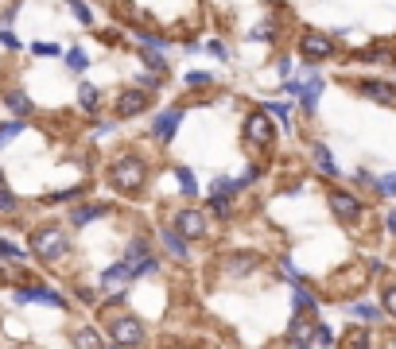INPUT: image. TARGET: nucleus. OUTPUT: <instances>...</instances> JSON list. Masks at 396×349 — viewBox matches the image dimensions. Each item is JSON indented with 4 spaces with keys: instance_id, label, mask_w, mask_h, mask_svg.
<instances>
[{
    "instance_id": "obj_31",
    "label": "nucleus",
    "mask_w": 396,
    "mask_h": 349,
    "mask_svg": "<svg viewBox=\"0 0 396 349\" xmlns=\"http://www.w3.org/2000/svg\"><path fill=\"white\" fill-rule=\"evenodd\" d=\"M210 210L218 217H226L229 214V194H210Z\"/></svg>"
},
{
    "instance_id": "obj_41",
    "label": "nucleus",
    "mask_w": 396,
    "mask_h": 349,
    "mask_svg": "<svg viewBox=\"0 0 396 349\" xmlns=\"http://www.w3.org/2000/svg\"><path fill=\"white\" fill-rule=\"evenodd\" d=\"M206 50H210L214 58H226V47H221V43H206Z\"/></svg>"
},
{
    "instance_id": "obj_19",
    "label": "nucleus",
    "mask_w": 396,
    "mask_h": 349,
    "mask_svg": "<svg viewBox=\"0 0 396 349\" xmlns=\"http://www.w3.org/2000/svg\"><path fill=\"white\" fill-rule=\"evenodd\" d=\"M74 349H102V338H97V330H90V326H86V330H78V334H74Z\"/></svg>"
},
{
    "instance_id": "obj_21",
    "label": "nucleus",
    "mask_w": 396,
    "mask_h": 349,
    "mask_svg": "<svg viewBox=\"0 0 396 349\" xmlns=\"http://www.w3.org/2000/svg\"><path fill=\"white\" fill-rule=\"evenodd\" d=\"M20 132H24V121H20V116H12V121H4V125H0V148H4V144H8V140H16Z\"/></svg>"
},
{
    "instance_id": "obj_27",
    "label": "nucleus",
    "mask_w": 396,
    "mask_h": 349,
    "mask_svg": "<svg viewBox=\"0 0 396 349\" xmlns=\"http://www.w3.org/2000/svg\"><path fill=\"white\" fill-rule=\"evenodd\" d=\"M82 191H86V186H70V191L47 194V198H43V202H47V206H55V202H70V198H78V194H82Z\"/></svg>"
},
{
    "instance_id": "obj_5",
    "label": "nucleus",
    "mask_w": 396,
    "mask_h": 349,
    "mask_svg": "<svg viewBox=\"0 0 396 349\" xmlns=\"http://www.w3.org/2000/svg\"><path fill=\"white\" fill-rule=\"evenodd\" d=\"M148 105H152V93H148V90H125V93H117L113 113H117L121 121H128V116H140Z\"/></svg>"
},
{
    "instance_id": "obj_10",
    "label": "nucleus",
    "mask_w": 396,
    "mask_h": 349,
    "mask_svg": "<svg viewBox=\"0 0 396 349\" xmlns=\"http://www.w3.org/2000/svg\"><path fill=\"white\" fill-rule=\"evenodd\" d=\"M16 303H51V307H67V299L51 287H16Z\"/></svg>"
},
{
    "instance_id": "obj_35",
    "label": "nucleus",
    "mask_w": 396,
    "mask_h": 349,
    "mask_svg": "<svg viewBox=\"0 0 396 349\" xmlns=\"http://www.w3.org/2000/svg\"><path fill=\"white\" fill-rule=\"evenodd\" d=\"M0 47H8V50H20V39L12 35V27H0Z\"/></svg>"
},
{
    "instance_id": "obj_18",
    "label": "nucleus",
    "mask_w": 396,
    "mask_h": 349,
    "mask_svg": "<svg viewBox=\"0 0 396 349\" xmlns=\"http://www.w3.org/2000/svg\"><path fill=\"white\" fill-rule=\"evenodd\" d=\"M311 156H315V167H319V171H322V174H338V167H334V159H330V151H327V148H322V144H315V151H311Z\"/></svg>"
},
{
    "instance_id": "obj_44",
    "label": "nucleus",
    "mask_w": 396,
    "mask_h": 349,
    "mask_svg": "<svg viewBox=\"0 0 396 349\" xmlns=\"http://www.w3.org/2000/svg\"><path fill=\"white\" fill-rule=\"evenodd\" d=\"M388 349H396V334H392V338H388Z\"/></svg>"
},
{
    "instance_id": "obj_6",
    "label": "nucleus",
    "mask_w": 396,
    "mask_h": 349,
    "mask_svg": "<svg viewBox=\"0 0 396 349\" xmlns=\"http://www.w3.org/2000/svg\"><path fill=\"white\" fill-rule=\"evenodd\" d=\"M299 50H303V58H311V62H322V58L334 55V43L322 32H307L303 39H299Z\"/></svg>"
},
{
    "instance_id": "obj_30",
    "label": "nucleus",
    "mask_w": 396,
    "mask_h": 349,
    "mask_svg": "<svg viewBox=\"0 0 396 349\" xmlns=\"http://www.w3.org/2000/svg\"><path fill=\"white\" fill-rule=\"evenodd\" d=\"M354 315H357V318H365V322H377L381 310L373 307V303H354Z\"/></svg>"
},
{
    "instance_id": "obj_34",
    "label": "nucleus",
    "mask_w": 396,
    "mask_h": 349,
    "mask_svg": "<svg viewBox=\"0 0 396 349\" xmlns=\"http://www.w3.org/2000/svg\"><path fill=\"white\" fill-rule=\"evenodd\" d=\"M346 341H350V349H373V345H369V334H362V330H354Z\"/></svg>"
},
{
    "instance_id": "obj_3",
    "label": "nucleus",
    "mask_w": 396,
    "mask_h": 349,
    "mask_svg": "<svg viewBox=\"0 0 396 349\" xmlns=\"http://www.w3.org/2000/svg\"><path fill=\"white\" fill-rule=\"evenodd\" d=\"M109 338L117 341V345H125V349H136L144 341V322L132 318V315H113L109 318Z\"/></svg>"
},
{
    "instance_id": "obj_42",
    "label": "nucleus",
    "mask_w": 396,
    "mask_h": 349,
    "mask_svg": "<svg viewBox=\"0 0 396 349\" xmlns=\"http://www.w3.org/2000/svg\"><path fill=\"white\" fill-rule=\"evenodd\" d=\"M268 35H272V27H268V24H261V27L253 32V39H268Z\"/></svg>"
},
{
    "instance_id": "obj_12",
    "label": "nucleus",
    "mask_w": 396,
    "mask_h": 349,
    "mask_svg": "<svg viewBox=\"0 0 396 349\" xmlns=\"http://www.w3.org/2000/svg\"><path fill=\"white\" fill-rule=\"evenodd\" d=\"M4 109H8L12 116H20V121H27V116L35 113V101L27 97L24 90H4Z\"/></svg>"
},
{
    "instance_id": "obj_11",
    "label": "nucleus",
    "mask_w": 396,
    "mask_h": 349,
    "mask_svg": "<svg viewBox=\"0 0 396 349\" xmlns=\"http://www.w3.org/2000/svg\"><path fill=\"white\" fill-rule=\"evenodd\" d=\"M179 125H183V109H168V113H160L156 116V125H152L156 140H171V136L179 132Z\"/></svg>"
},
{
    "instance_id": "obj_36",
    "label": "nucleus",
    "mask_w": 396,
    "mask_h": 349,
    "mask_svg": "<svg viewBox=\"0 0 396 349\" xmlns=\"http://www.w3.org/2000/svg\"><path fill=\"white\" fill-rule=\"evenodd\" d=\"M16 12H20V0H12L8 8L0 12V27H12V20H16Z\"/></svg>"
},
{
    "instance_id": "obj_24",
    "label": "nucleus",
    "mask_w": 396,
    "mask_h": 349,
    "mask_svg": "<svg viewBox=\"0 0 396 349\" xmlns=\"http://www.w3.org/2000/svg\"><path fill=\"white\" fill-rule=\"evenodd\" d=\"M24 256H27V252L20 249V245H12V241H0V260H12V264H24Z\"/></svg>"
},
{
    "instance_id": "obj_1",
    "label": "nucleus",
    "mask_w": 396,
    "mask_h": 349,
    "mask_svg": "<svg viewBox=\"0 0 396 349\" xmlns=\"http://www.w3.org/2000/svg\"><path fill=\"white\" fill-rule=\"evenodd\" d=\"M144 179H148V163H144L140 156H121L117 163L109 167V183L125 194H136L144 186Z\"/></svg>"
},
{
    "instance_id": "obj_37",
    "label": "nucleus",
    "mask_w": 396,
    "mask_h": 349,
    "mask_svg": "<svg viewBox=\"0 0 396 349\" xmlns=\"http://www.w3.org/2000/svg\"><path fill=\"white\" fill-rule=\"evenodd\" d=\"M311 338L319 341L322 349H327V345H334V341H330V330H327V326H315V334H311Z\"/></svg>"
},
{
    "instance_id": "obj_26",
    "label": "nucleus",
    "mask_w": 396,
    "mask_h": 349,
    "mask_svg": "<svg viewBox=\"0 0 396 349\" xmlns=\"http://www.w3.org/2000/svg\"><path fill=\"white\" fill-rule=\"evenodd\" d=\"M175 179H179V191H183V194H194V191H198V186H194V174L186 171V167H179Z\"/></svg>"
},
{
    "instance_id": "obj_4",
    "label": "nucleus",
    "mask_w": 396,
    "mask_h": 349,
    "mask_svg": "<svg viewBox=\"0 0 396 349\" xmlns=\"http://www.w3.org/2000/svg\"><path fill=\"white\" fill-rule=\"evenodd\" d=\"M272 136H276V128H272V116H268V113H249V121H245V140L257 144V148H268Z\"/></svg>"
},
{
    "instance_id": "obj_39",
    "label": "nucleus",
    "mask_w": 396,
    "mask_h": 349,
    "mask_svg": "<svg viewBox=\"0 0 396 349\" xmlns=\"http://www.w3.org/2000/svg\"><path fill=\"white\" fill-rule=\"evenodd\" d=\"M377 191H385V194H396V174H385L377 183Z\"/></svg>"
},
{
    "instance_id": "obj_32",
    "label": "nucleus",
    "mask_w": 396,
    "mask_h": 349,
    "mask_svg": "<svg viewBox=\"0 0 396 349\" xmlns=\"http://www.w3.org/2000/svg\"><path fill=\"white\" fill-rule=\"evenodd\" d=\"M295 303H299L303 310H315V295H311V291H303L299 283H295Z\"/></svg>"
},
{
    "instance_id": "obj_43",
    "label": "nucleus",
    "mask_w": 396,
    "mask_h": 349,
    "mask_svg": "<svg viewBox=\"0 0 396 349\" xmlns=\"http://www.w3.org/2000/svg\"><path fill=\"white\" fill-rule=\"evenodd\" d=\"M385 225H388V233H396V210H388V217H385Z\"/></svg>"
},
{
    "instance_id": "obj_22",
    "label": "nucleus",
    "mask_w": 396,
    "mask_h": 349,
    "mask_svg": "<svg viewBox=\"0 0 396 349\" xmlns=\"http://www.w3.org/2000/svg\"><path fill=\"white\" fill-rule=\"evenodd\" d=\"M362 62H381V67H392L396 58H392V50L377 47V50H362Z\"/></svg>"
},
{
    "instance_id": "obj_20",
    "label": "nucleus",
    "mask_w": 396,
    "mask_h": 349,
    "mask_svg": "<svg viewBox=\"0 0 396 349\" xmlns=\"http://www.w3.org/2000/svg\"><path fill=\"white\" fill-rule=\"evenodd\" d=\"M67 67L74 70V74H82V70L90 67V55H86L82 47H70V50H67Z\"/></svg>"
},
{
    "instance_id": "obj_2",
    "label": "nucleus",
    "mask_w": 396,
    "mask_h": 349,
    "mask_svg": "<svg viewBox=\"0 0 396 349\" xmlns=\"http://www.w3.org/2000/svg\"><path fill=\"white\" fill-rule=\"evenodd\" d=\"M67 249H70L67 233L55 229V225H43V229L32 233V252L43 260V264H55V260H62V256H67Z\"/></svg>"
},
{
    "instance_id": "obj_13",
    "label": "nucleus",
    "mask_w": 396,
    "mask_h": 349,
    "mask_svg": "<svg viewBox=\"0 0 396 349\" xmlns=\"http://www.w3.org/2000/svg\"><path fill=\"white\" fill-rule=\"evenodd\" d=\"M362 93L369 101H381V105H396V85L388 82H362Z\"/></svg>"
},
{
    "instance_id": "obj_28",
    "label": "nucleus",
    "mask_w": 396,
    "mask_h": 349,
    "mask_svg": "<svg viewBox=\"0 0 396 349\" xmlns=\"http://www.w3.org/2000/svg\"><path fill=\"white\" fill-rule=\"evenodd\" d=\"M144 62H148V67H152L156 74H163V70H168V62H163L160 50H148V47H144Z\"/></svg>"
},
{
    "instance_id": "obj_14",
    "label": "nucleus",
    "mask_w": 396,
    "mask_h": 349,
    "mask_svg": "<svg viewBox=\"0 0 396 349\" xmlns=\"http://www.w3.org/2000/svg\"><path fill=\"white\" fill-rule=\"evenodd\" d=\"M105 202H90V206H78V210H70V221L74 225H90V221H97V217L105 214Z\"/></svg>"
},
{
    "instance_id": "obj_40",
    "label": "nucleus",
    "mask_w": 396,
    "mask_h": 349,
    "mask_svg": "<svg viewBox=\"0 0 396 349\" xmlns=\"http://www.w3.org/2000/svg\"><path fill=\"white\" fill-rule=\"evenodd\" d=\"M186 82H191V85H206V82H210V74H203V70H194V74H186Z\"/></svg>"
},
{
    "instance_id": "obj_23",
    "label": "nucleus",
    "mask_w": 396,
    "mask_h": 349,
    "mask_svg": "<svg viewBox=\"0 0 396 349\" xmlns=\"http://www.w3.org/2000/svg\"><path fill=\"white\" fill-rule=\"evenodd\" d=\"M67 8L74 12L78 24H93V12H90V4H86V0H67Z\"/></svg>"
},
{
    "instance_id": "obj_17",
    "label": "nucleus",
    "mask_w": 396,
    "mask_h": 349,
    "mask_svg": "<svg viewBox=\"0 0 396 349\" xmlns=\"http://www.w3.org/2000/svg\"><path fill=\"white\" fill-rule=\"evenodd\" d=\"M97 101H102V97H97V90H93L90 82H82V85H78V105H82L86 113H93V109H97Z\"/></svg>"
},
{
    "instance_id": "obj_16",
    "label": "nucleus",
    "mask_w": 396,
    "mask_h": 349,
    "mask_svg": "<svg viewBox=\"0 0 396 349\" xmlns=\"http://www.w3.org/2000/svg\"><path fill=\"white\" fill-rule=\"evenodd\" d=\"M163 245H168V252H171V256H179V260L186 256V237L175 229V225H171V229H163Z\"/></svg>"
},
{
    "instance_id": "obj_8",
    "label": "nucleus",
    "mask_w": 396,
    "mask_h": 349,
    "mask_svg": "<svg viewBox=\"0 0 396 349\" xmlns=\"http://www.w3.org/2000/svg\"><path fill=\"white\" fill-rule=\"evenodd\" d=\"M287 93L303 101V109H315V105H319V93H322V78L311 74L307 82H287Z\"/></svg>"
},
{
    "instance_id": "obj_29",
    "label": "nucleus",
    "mask_w": 396,
    "mask_h": 349,
    "mask_svg": "<svg viewBox=\"0 0 396 349\" xmlns=\"http://www.w3.org/2000/svg\"><path fill=\"white\" fill-rule=\"evenodd\" d=\"M128 264H140V260H148V241H132V249H128Z\"/></svg>"
},
{
    "instance_id": "obj_25",
    "label": "nucleus",
    "mask_w": 396,
    "mask_h": 349,
    "mask_svg": "<svg viewBox=\"0 0 396 349\" xmlns=\"http://www.w3.org/2000/svg\"><path fill=\"white\" fill-rule=\"evenodd\" d=\"M32 55H39V58H59L62 47H59V43H32Z\"/></svg>"
},
{
    "instance_id": "obj_7",
    "label": "nucleus",
    "mask_w": 396,
    "mask_h": 349,
    "mask_svg": "<svg viewBox=\"0 0 396 349\" xmlns=\"http://www.w3.org/2000/svg\"><path fill=\"white\" fill-rule=\"evenodd\" d=\"M175 229L183 233L186 241H198V237H206V217L198 214V210H179L175 214Z\"/></svg>"
},
{
    "instance_id": "obj_33",
    "label": "nucleus",
    "mask_w": 396,
    "mask_h": 349,
    "mask_svg": "<svg viewBox=\"0 0 396 349\" xmlns=\"http://www.w3.org/2000/svg\"><path fill=\"white\" fill-rule=\"evenodd\" d=\"M12 210H16V194L0 186V214H12Z\"/></svg>"
},
{
    "instance_id": "obj_15",
    "label": "nucleus",
    "mask_w": 396,
    "mask_h": 349,
    "mask_svg": "<svg viewBox=\"0 0 396 349\" xmlns=\"http://www.w3.org/2000/svg\"><path fill=\"white\" fill-rule=\"evenodd\" d=\"M132 280V264H128V260H121V264H113L109 272L102 275V283L105 287H121V283H128Z\"/></svg>"
},
{
    "instance_id": "obj_9",
    "label": "nucleus",
    "mask_w": 396,
    "mask_h": 349,
    "mask_svg": "<svg viewBox=\"0 0 396 349\" xmlns=\"http://www.w3.org/2000/svg\"><path fill=\"white\" fill-rule=\"evenodd\" d=\"M330 210H334V217H342V221H357V217H362V202L346 191L330 194Z\"/></svg>"
},
{
    "instance_id": "obj_38",
    "label": "nucleus",
    "mask_w": 396,
    "mask_h": 349,
    "mask_svg": "<svg viewBox=\"0 0 396 349\" xmlns=\"http://www.w3.org/2000/svg\"><path fill=\"white\" fill-rule=\"evenodd\" d=\"M385 315H392V318H396V287H388V291H385Z\"/></svg>"
}]
</instances>
